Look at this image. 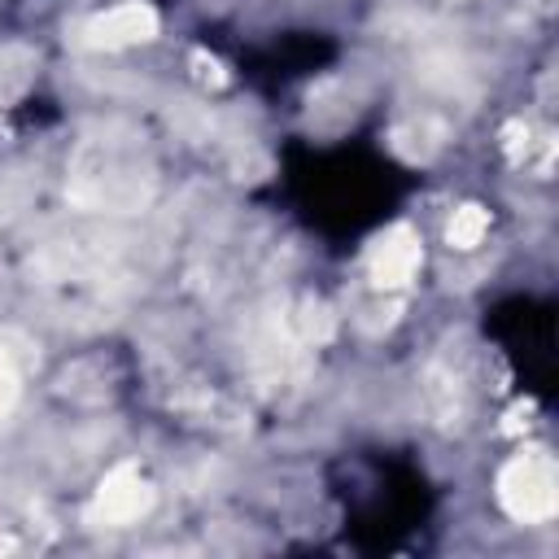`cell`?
Here are the masks:
<instances>
[{"instance_id":"cell-1","label":"cell","mask_w":559,"mask_h":559,"mask_svg":"<svg viewBox=\"0 0 559 559\" xmlns=\"http://www.w3.org/2000/svg\"><path fill=\"white\" fill-rule=\"evenodd\" d=\"M502 498L520 520H546L555 511V480L542 459L515 463V472L502 480Z\"/></svg>"}]
</instances>
